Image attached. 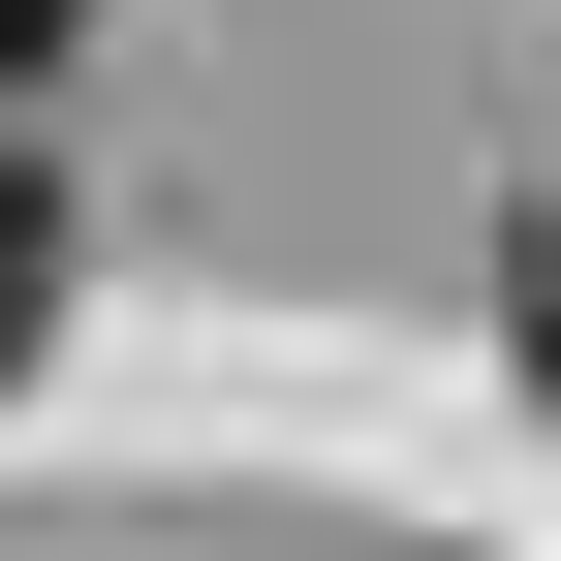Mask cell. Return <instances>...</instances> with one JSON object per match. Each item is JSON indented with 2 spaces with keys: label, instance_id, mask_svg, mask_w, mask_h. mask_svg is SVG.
Masks as SVG:
<instances>
[{
  "label": "cell",
  "instance_id": "1",
  "mask_svg": "<svg viewBox=\"0 0 561 561\" xmlns=\"http://www.w3.org/2000/svg\"><path fill=\"white\" fill-rule=\"evenodd\" d=\"M32 312H62V157L0 125V375H32Z\"/></svg>",
  "mask_w": 561,
  "mask_h": 561
},
{
  "label": "cell",
  "instance_id": "2",
  "mask_svg": "<svg viewBox=\"0 0 561 561\" xmlns=\"http://www.w3.org/2000/svg\"><path fill=\"white\" fill-rule=\"evenodd\" d=\"M0 62H62V0H0Z\"/></svg>",
  "mask_w": 561,
  "mask_h": 561
},
{
  "label": "cell",
  "instance_id": "3",
  "mask_svg": "<svg viewBox=\"0 0 561 561\" xmlns=\"http://www.w3.org/2000/svg\"><path fill=\"white\" fill-rule=\"evenodd\" d=\"M530 343H561V280H530Z\"/></svg>",
  "mask_w": 561,
  "mask_h": 561
}]
</instances>
